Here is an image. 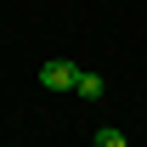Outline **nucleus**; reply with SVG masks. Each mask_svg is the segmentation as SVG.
Returning a JSON list of instances; mask_svg holds the SVG:
<instances>
[{
    "mask_svg": "<svg viewBox=\"0 0 147 147\" xmlns=\"http://www.w3.org/2000/svg\"><path fill=\"white\" fill-rule=\"evenodd\" d=\"M74 91L85 96V102H96V96L108 91V85H102V74H85V68H79V79H74Z\"/></svg>",
    "mask_w": 147,
    "mask_h": 147,
    "instance_id": "f03ea898",
    "label": "nucleus"
},
{
    "mask_svg": "<svg viewBox=\"0 0 147 147\" xmlns=\"http://www.w3.org/2000/svg\"><path fill=\"white\" fill-rule=\"evenodd\" d=\"M74 79H79V68H74V62H62V57L40 62V85H45V91H74Z\"/></svg>",
    "mask_w": 147,
    "mask_h": 147,
    "instance_id": "f257e3e1",
    "label": "nucleus"
},
{
    "mask_svg": "<svg viewBox=\"0 0 147 147\" xmlns=\"http://www.w3.org/2000/svg\"><path fill=\"white\" fill-rule=\"evenodd\" d=\"M96 147H130V142H125L119 125H102V130H96Z\"/></svg>",
    "mask_w": 147,
    "mask_h": 147,
    "instance_id": "7ed1b4c3",
    "label": "nucleus"
}]
</instances>
